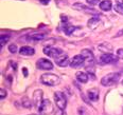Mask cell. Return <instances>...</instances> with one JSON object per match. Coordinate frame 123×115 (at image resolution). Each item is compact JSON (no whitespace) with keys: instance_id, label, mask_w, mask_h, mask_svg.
Listing matches in <instances>:
<instances>
[{"instance_id":"obj_17","label":"cell","mask_w":123,"mask_h":115,"mask_svg":"<svg viewBox=\"0 0 123 115\" xmlns=\"http://www.w3.org/2000/svg\"><path fill=\"white\" fill-rule=\"evenodd\" d=\"M75 77H76V79H78L79 81H80V82H83V83H85V82H87V81L89 80L88 74L85 73V72H82V71H79V72L75 74Z\"/></svg>"},{"instance_id":"obj_21","label":"cell","mask_w":123,"mask_h":115,"mask_svg":"<svg viewBox=\"0 0 123 115\" xmlns=\"http://www.w3.org/2000/svg\"><path fill=\"white\" fill-rule=\"evenodd\" d=\"M9 39H10L9 35H1V37H0V44H1L2 48H3V45L6 44V42L9 41Z\"/></svg>"},{"instance_id":"obj_14","label":"cell","mask_w":123,"mask_h":115,"mask_svg":"<svg viewBox=\"0 0 123 115\" xmlns=\"http://www.w3.org/2000/svg\"><path fill=\"white\" fill-rule=\"evenodd\" d=\"M99 95H100V92L98 89H90L87 92V96H88V99L90 101H98Z\"/></svg>"},{"instance_id":"obj_18","label":"cell","mask_w":123,"mask_h":115,"mask_svg":"<svg viewBox=\"0 0 123 115\" xmlns=\"http://www.w3.org/2000/svg\"><path fill=\"white\" fill-rule=\"evenodd\" d=\"M73 10H76V11H86V12H93V10L89 9L87 5H84L83 3H74L72 5ZM94 13V12H93Z\"/></svg>"},{"instance_id":"obj_12","label":"cell","mask_w":123,"mask_h":115,"mask_svg":"<svg viewBox=\"0 0 123 115\" xmlns=\"http://www.w3.org/2000/svg\"><path fill=\"white\" fill-rule=\"evenodd\" d=\"M100 24H101V20H100L98 17H91V18L88 20V22H87V27L91 31L98 29L100 27Z\"/></svg>"},{"instance_id":"obj_27","label":"cell","mask_w":123,"mask_h":115,"mask_svg":"<svg viewBox=\"0 0 123 115\" xmlns=\"http://www.w3.org/2000/svg\"><path fill=\"white\" fill-rule=\"evenodd\" d=\"M117 56H118V58H122L123 59V49H118L117 50Z\"/></svg>"},{"instance_id":"obj_31","label":"cell","mask_w":123,"mask_h":115,"mask_svg":"<svg viewBox=\"0 0 123 115\" xmlns=\"http://www.w3.org/2000/svg\"><path fill=\"white\" fill-rule=\"evenodd\" d=\"M22 71H24V75H25V77H27V76H28V73H27V69H25V68H24V69H22Z\"/></svg>"},{"instance_id":"obj_28","label":"cell","mask_w":123,"mask_h":115,"mask_svg":"<svg viewBox=\"0 0 123 115\" xmlns=\"http://www.w3.org/2000/svg\"><path fill=\"white\" fill-rule=\"evenodd\" d=\"M54 115H66V112H65V110L58 109V111H55L54 112Z\"/></svg>"},{"instance_id":"obj_3","label":"cell","mask_w":123,"mask_h":115,"mask_svg":"<svg viewBox=\"0 0 123 115\" xmlns=\"http://www.w3.org/2000/svg\"><path fill=\"white\" fill-rule=\"evenodd\" d=\"M54 101L55 104L58 109L65 110L66 106H67V98H66L65 94L61 91H56L54 93Z\"/></svg>"},{"instance_id":"obj_1","label":"cell","mask_w":123,"mask_h":115,"mask_svg":"<svg viewBox=\"0 0 123 115\" xmlns=\"http://www.w3.org/2000/svg\"><path fill=\"white\" fill-rule=\"evenodd\" d=\"M40 82L45 86L48 87H55L57 85H60L61 82V78L57 75L52 73H45L40 76Z\"/></svg>"},{"instance_id":"obj_25","label":"cell","mask_w":123,"mask_h":115,"mask_svg":"<svg viewBox=\"0 0 123 115\" xmlns=\"http://www.w3.org/2000/svg\"><path fill=\"white\" fill-rule=\"evenodd\" d=\"M87 3L89 4V5H97V4H100V0H86Z\"/></svg>"},{"instance_id":"obj_23","label":"cell","mask_w":123,"mask_h":115,"mask_svg":"<svg viewBox=\"0 0 123 115\" xmlns=\"http://www.w3.org/2000/svg\"><path fill=\"white\" fill-rule=\"evenodd\" d=\"M9 51L12 53V54H15V53L18 51V49H17V45L14 44V43H12V44L9 45Z\"/></svg>"},{"instance_id":"obj_9","label":"cell","mask_w":123,"mask_h":115,"mask_svg":"<svg viewBox=\"0 0 123 115\" xmlns=\"http://www.w3.org/2000/svg\"><path fill=\"white\" fill-rule=\"evenodd\" d=\"M118 56H115L112 53H105V54H102V56L100 57V62L102 65H109V63L116 62Z\"/></svg>"},{"instance_id":"obj_8","label":"cell","mask_w":123,"mask_h":115,"mask_svg":"<svg viewBox=\"0 0 123 115\" xmlns=\"http://www.w3.org/2000/svg\"><path fill=\"white\" fill-rule=\"evenodd\" d=\"M36 68L39 69V70H45V71L52 70L53 63H52V61H50L47 58H39L36 61Z\"/></svg>"},{"instance_id":"obj_22","label":"cell","mask_w":123,"mask_h":115,"mask_svg":"<svg viewBox=\"0 0 123 115\" xmlns=\"http://www.w3.org/2000/svg\"><path fill=\"white\" fill-rule=\"evenodd\" d=\"M114 10L118 13V14L123 15V5H120V4H116V5H114Z\"/></svg>"},{"instance_id":"obj_13","label":"cell","mask_w":123,"mask_h":115,"mask_svg":"<svg viewBox=\"0 0 123 115\" xmlns=\"http://www.w3.org/2000/svg\"><path fill=\"white\" fill-rule=\"evenodd\" d=\"M98 49H99V51L103 52V54H105V53H112V51H114L112 45L111 44V43H108V42L100 43V44L98 45Z\"/></svg>"},{"instance_id":"obj_6","label":"cell","mask_w":123,"mask_h":115,"mask_svg":"<svg viewBox=\"0 0 123 115\" xmlns=\"http://www.w3.org/2000/svg\"><path fill=\"white\" fill-rule=\"evenodd\" d=\"M81 55L85 59V67H90V66H94V56L92 52L88 49H84L82 50Z\"/></svg>"},{"instance_id":"obj_16","label":"cell","mask_w":123,"mask_h":115,"mask_svg":"<svg viewBox=\"0 0 123 115\" xmlns=\"http://www.w3.org/2000/svg\"><path fill=\"white\" fill-rule=\"evenodd\" d=\"M19 54L22 56H32L35 54V50L31 47H21L19 50Z\"/></svg>"},{"instance_id":"obj_2","label":"cell","mask_w":123,"mask_h":115,"mask_svg":"<svg viewBox=\"0 0 123 115\" xmlns=\"http://www.w3.org/2000/svg\"><path fill=\"white\" fill-rule=\"evenodd\" d=\"M121 78V74L120 73H109L105 75L101 79V85L104 87H111L116 85L118 81Z\"/></svg>"},{"instance_id":"obj_19","label":"cell","mask_w":123,"mask_h":115,"mask_svg":"<svg viewBox=\"0 0 123 115\" xmlns=\"http://www.w3.org/2000/svg\"><path fill=\"white\" fill-rule=\"evenodd\" d=\"M30 38L33 39L34 41H40L45 38V34H39V33H33L30 35Z\"/></svg>"},{"instance_id":"obj_7","label":"cell","mask_w":123,"mask_h":115,"mask_svg":"<svg viewBox=\"0 0 123 115\" xmlns=\"http://www.w3.org/2000/svg\"><path fill=\"white\" fill-rule=\"evenodd\" d=\"M69 66H70L71 68H73V69H79L81 67H85V59H84V57L81 54L80 55H75L70 59V63H69Z\"/></svg>"},{"instance_id":"obj_10","label":"cell","mask_w":123,"mask_h":115,"mask_svg":"<svg viewBox=\"0 0 123 115\" xmlns=\"http://www.w3.org/2000/svg\"><path fill=\"white\" fill-rule=\"evenodd\" d=\"M43 91L40 89H37V90L34 91L33 93V104L38 109L40 107V104L43 103Z\"/></svg>"},{"instance_id":"obj_15","label":"cell","mask_w":123,"mask_h":115,"mask_svg":"<svg viewBox=\"0 0 123 115\" xmlns=\"http://www.w3.org/2000/svg\"><path fill=\"white\" fill-rule=\"evenodd\" d=\"M99 6H100V10H101V11L108 12L112 9V2L111 0H103V1L100 2Z\"/></svg>"},{"instance_id":"obj_11","label":"cell","mask_w":123,"mask_h":115,"mask_svg":"<svg viewBox=\"0 0 123 115\" xmlns=\"http://www.w3.org/2000/svg\"><path fill=\"white\" fill-rule=\"evenodd\" d=\"M55 60V63L58 66V67H63V68H65V67H67V66L70 63V59H69V57L67 56V54H65L64 53L63 55H61L60 57H57Z\"/></svg>"},{"instance_id":"obj_26","label":"cell","mask_w":123,"mask_h":115,"mask_svg":"<svg viewBox=\"0 0 123 115\" xmlns=\"http://www.w3.org/2000/svg\"><path fill=\"white\" fill-rule=\"evenodd\" d=\"M6 97V91L4 89H0V98H1V100H3Z\"/></svg>"},{"instance_id":"obj_32","label":"cell","mask_w":123,"mask_h":115,"mask_svg":"<svg viewBox=\"0 0 123 115\" xmlns=\"http://www.w3.org/2000/svg\"><path fill=\"white\" fill-rule=\"evenodd\" d=\"M122 86H123V80H122Z\"/></svg>"},{"instance_id":"obj_5","label":"cell","mask_w":123,"mask_h":115,"mask_svg":"<svg viewBox=\"0 0 123 115\" xmlns=\"http://www.w3.org/2000/svg\"><path fill=\"white\" fill-rule=\"evenodd\" d=\"M43 52L45 53L47 56H50V57L54 58L56 59L57 57H60L61 55L64 54L63 50L62 49H58V48H54V47H49V45H47V47H45L43 49Z\"/></svg>"},{"instance_id":"obj_4","label":"cell","mask_w":123,"mask_h":115,"mask_svg":"<svg viewBox=\"0 0 123 115\" xmlns=\"http://www.w3.org/2000/svg\"><path fill=\"white\" fill-rule=\"evenodd\" d=\"M40 115H49L51 113H53V104H51V101L49 99H43L40 107L37 109Z\"/></svg>"},{"instance_id":"obj_29","label":"cell","mask_w":123,"mask_h":115,"mask_svg":"<svg viewBox=\"0 0 123 115\" xmlns=\"http://www.w3.org/2000/svg\"><path fill=\"white\" fill-rule=\"evenodd\" d=\"M122 35H123V29H122V30H120V31H119V32H118V33H117V34H116V35H115V36H114V37H115V38H118V37L122 36Z\"/></svg>"},{"instance_id":"obj_24","label":"cell","mask_w":123,"mask_h":115,"mask_svg":"<svg viewBox=\"0 0 123 115\" xmlns=\"http://www.w3.org/2000/svg\"><path fill=\"white\" fill-rule=\"evenodd\" d=\"M78 111H79V114L80 115H89V113L87 112V110L84 108V107H80V108L78 109Z\"/></svg>"},{"instance_id":"obj_30","label":"cell","mask_w":123,"mask_h":115,"mask_svg":"<svg viewBox=\"0 0 123 115\" xmlns=\"http://www.w3.org/2000/svg\"><path fill=\"white\" fill-rule=\"evenodd\" d=\"M117 4H120V5H123V0H116Z\"/></svg>"},{"instance_id":"obj_20","label":"cell","mask_w":123,"mask_h":115,"mask_svg":"<svg viewBox=\"0 0 123 115\" xmlns=\"http://www.w3.org/2000/svg\"><path fill=\"white\" fill-rule=\"evenodd\" d=\"M21 104H22V106H24L25 109H31L32 108V103H31V100L28 98V97H24V98H22Z\"/></svg>"}]
</instances>
